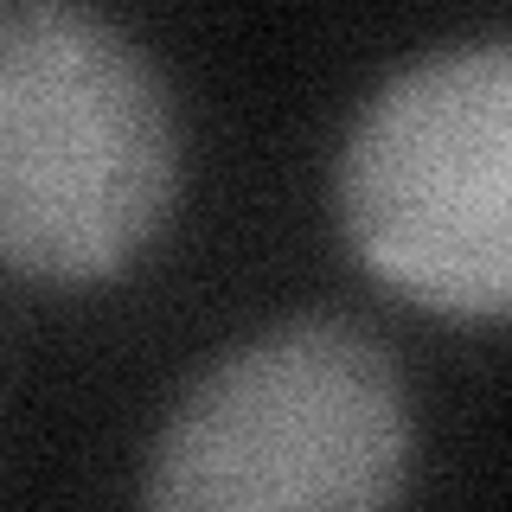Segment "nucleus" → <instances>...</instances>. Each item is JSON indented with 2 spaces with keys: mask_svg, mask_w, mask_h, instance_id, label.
Returning <instances> with one entry per match:
<instances>
[{
  "mask_svg": "<svg viewBox=\"0 0 512 512\" xmlns=\"http://www.w3.org/2000/svg\"><path fill=\"white\" fill-rule=\"evenodd\" d=\"M180 135L154 64L71 0L0 7V263L116 276L160 231Z\"/></svg>",
  "mask_w": 512,
  "mask_h": 512,
  "instance_id": "obj_1",
  "label": "nucleus"
},
{
  "mask_svg": "<svg viewBox=\"0 0 512 512\" xmlns=\"http://www.w3.org/2000/svg\"><path fill=\"white\" fill-rule=\"evenodd\" d=\"M410 468L404 378L372 333L295 320L205 372L148 468L154 506L212 512H365Z\"/></svg>",
  "mask_w": 512,
  "mask_h": 512,
  "instance_id": "obj_2",
  "label": "nucleus"
},
{
  "mask_svg": "<svg viewBox=\"0 0 512 512\" xmlns=\"http://www.w3.org/2000/svg\"><path fill=\"white\" fill-rule=\"evenodd\" d=\"M340 218L378 282L448 320L512 301V52L455 45L391 77L340 160Z\"/></svg>",
  "mask_w": 512,
  "mask_h": 512,
  "instance_id": "obj_3",
  "label": "nucleus"
}]
</instances>
